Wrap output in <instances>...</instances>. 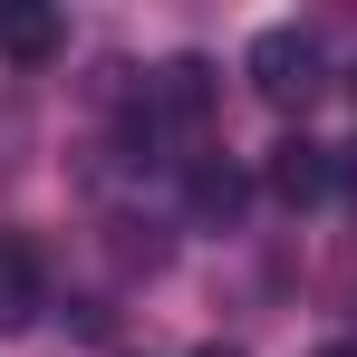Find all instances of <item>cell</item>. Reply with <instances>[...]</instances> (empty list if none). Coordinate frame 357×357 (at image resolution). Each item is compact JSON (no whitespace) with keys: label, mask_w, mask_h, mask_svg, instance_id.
<instances>
[{"label":"cell","mask_w":357,"mask_h":357,"mask_svg":"<svg viewBox=\"0 0 357 357\" xmlns=\"http://www.w3.org/2000/svg\"><path fill=\"white\" fill-rule=\"evenodd\" d=\"M251 87L271 107H309L319 97V39L309 29H261L251 39Z\"/></svg>","instance_id":"obj_1"},{"label":"cell","mask_w":357,"mask_h":357,"mask_svg":"<svg viewBox=\"0 0 357 357\" xmlns=\"http://www.w3.org/2000/svg\"><path fill=\"white\" fill-rule=\"evenodd\" d=\"M49 299V271H39V241L29 232H0V328H29Z\"/></svg>","instance_id":"obj_2"},{"label":"cell","mask_w":357,"mask_h":357,"mask_svg":"<svg viewBox=\"0 0 357 357\" xmlns=\"http://www.w3.org/2000/svg\"><path fill=\"white\" fill-rule=\"evenodd\" d=\"M328 183H338V155H328V145H309V135L271 145V193H280V203H319Z\"/></svg>","instance_id":"obj_3"},{"label":"cell","mask_w":357,"mask_h":357,"mask_svg":"<svg viewBox=\"0 0 357 357\" xmlns=\"http://www.w3.org/2000/svg\"><path fill=\"white\" fill-rule=\"evenodd\" d=\"M155 107H165L174 126H193L203 107H213V68H203V59H174L165 77H155Z\"/></svg>","instance_id":"obj_4"},{"label":"cell","mask_w":357,"mask_h":357,"mask_svg":"<svg viewBox=\"0 0 357 357\" xmlns=\"http://www.w3.org/2000/svg\"><path fill=\"white\" fill-rule=\"evenodd\" d=\"M0 49H10L20 68L59 59V10H0Z\"/></svg>","instance_id":"obj_5"},{"label":"cell","mask_w":357,"mask_h":357,"mask_svg":"<svg viewBox=\"0 0 357 357\" xmlns=\"http://www.w3.org/2000/svg\"><path fill=\"white\" fill-rule=\"evenodd\" d=\"M193 213H203V222H232L241 213V174L232 165H193Z\"/></svg>","instance_id":"obj_6"},{"label":"cell","mask_w":357,"mask_h":357,"mask_svg":"<svg viewBox=\"0 0 357 357\" xmlns=\"http://www.w3.org/2000/svg\"><path fill=\"white\" fill-rule=\"evenodd\" d=\"M338 193H348V203H357V155H338Z\"/></svg>","instance_id":"obj_7"},{"label":"cell","mask_w":357,"mask_h":357,"mask_svg":"<svg viewBox=\"0 0 357 357\" xmlns=\"http://www.w3.org/2000/svg\"><path fill=\"white\" fill-rule=\"evenodd\" d=\"M203 357H241V348H203Z\"/></svg>","instance_id":"obj_8"},{"label":"cell","mask_w":357,"mask_h":357,"mask_svg":"<svg viewBox=\"0 0 357 357\" xmlns=\"http://www.w3.org/2000/svg\"><path fill=\"white\" fill-rule=\"evenodd\" d=\"M319 357H357V348H319Z\"/></svg>","instance_id":"obj_9"},{"label":"cell","mask_w":357,"mask_h":357,"mask_svg":"<svg viewBox=\"0 0 357 357\" xmlns=\"http://www.w3.org/2000/svg\"><path fill=\"white\" fill-rule=\"evenodd\" d=\"M348 97H357V68H348Z\"/></svg>","instance_id":"obj_10"}]
</instances>
